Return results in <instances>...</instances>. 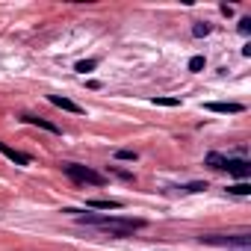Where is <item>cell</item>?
<instances>
[{
  "instance_id": "1",
  "label": "cell",
  "mask_w": 251,
  "mask_h": 251,
  "mask_svg": "<svg viewBox=\"0 0 251 251\" xmlns=\"http://www.w3.org/2000/svg\"><path fill=\"white\" fill-rule=\"evenodd\" d=\"M77 213V210H71ZM77 222L80 225H95V227H103L109 230L112 236H130L133 230L145 227L142 219H124V216H95V213H77Z\"/></svg>"
},
{
  "instance_id": "2",
  "label": "cell",
  "mask_w": 251,
  "mask_h": 251,
  "mask_svg": "<svg viewBox=\"0 0 251 251\" xmlns=\"http://www.w3.org/2000/svg\"><path fill=\"white\" fill-rule=\"evenodd\" d=\"M62 172H65L74 183H89V186H100V183L106 180L100 172H95V169H89V166H80V163H62Z\"/></svg>"
},
{
  "instance_id": "3",
  "label": "cell",
  "mask_w": 251,
  "mask_h": 251,
  "mask_svg": "<svg viewBox=\"0 0 251 251\" xmlns=\"http://www.w3.org/2000/svg\"><path fill=\"white\" fill-rule=\"evenodd\" d=\"M201 242L207 245H227V248H251V236L245 233H236V236H222V233H204L198 236Z\"/></svg>"
},
{
  "instance_id": "4",
  "label": "cell",
  "mask_w": 251,
  "mask_h": 251,
  "mask_svg": "<svg viewBox=\"0 0 251 251\" xmlns=\"http://www.w3.org/2000/svg\"><path fill=\"white\" fill-rule=\"evenodd\" d=\"M225 172L233 175V177H239V180H248V177H251V163H248V160H230V157H227Z\"/></svg>"
},
{
  "instance_id": "5",
  "label": "cell",
  "mask_w": 251,
  "mask_h": 251,
  "mask_svg": "<svg viewBox=\"0 0 251 251\" xmlns=\"http://www.w3.org/2000/svg\"><path fill=\"white\" fill-rule=\"evenodd\" d=\"M0 154H3L6 160H12L15 166H30V157H27V154H21V151L9 148V145H3V142H0Z\"/></svg>"
},
{
  "instance_id": "6",
  "label": "cell",
  "mask_w": 251,
  "mask_h": 251,
  "mask_svg": "<svg viewBox=\"0 0 251 251\" xmlns=\"http://www.w3.org/2000/svg\"><path fill=\"white\" fill-rule=\"evenodd\" d=\"M50 103L59 106V109H65V112H83L80 103H74V100H68V98H62V95H50Z\"/></svg>"
},
{
  "instance_id": "7",
  "label": "cell",
  "mask_w": 251,
  "mask_h": 251,
  "mask_svg": "<svg viewBox=\"0 0 251 251\" xmlns=\"http://www.w3.org/2000/svg\"><path fill=\"white\" fill-rule=\"evenodd\" d=\"M89 207L92 210H121L124 204L118 198H95V201H89Z\"/></svg>"
},
{
  "instance_id": "8",
  "label": "cell",
  "mask_w": 251,
  "mask_h": 251,
  "mask_svg": "<svg viewBox=\"0 0 251 251\" xmlns=\"http://www.w3.org/2000/svg\"><path fill=\"white\" fill-rule=\"evenodd\" d=\"M24 121H27V124H36V127H42V130H48V133H59V127H56V124H50L48 118H39V115H24Z\"/></svg>"
},
{
  "instance_id": "9",
  "label": "cell",
  "mask_w": 251,
  "mask_h": 251,
  "mask_svg": "<svg viewBox=\"0 0 251 251\" xmlns=\"http://www.w3.org/2000/svg\"><path fill=\"white\" fill-rule=\"evenodd\" d=\"M204 163H207L210 169H216V172H225V163H227V157H222V154H216V151H210V154L204 157Z\"/></svg>"
},
{
  "instance_id": "10",
  "label": "cell",
  "mask_w": 251,
  "mask_h": 251,
  "mask_svg": "<svg viewBox=\"0 0 251 251\" xmlns=\"http://www.w3.org/2000/svg\"><path fill=\"white\" fill-rule=\"evenodd\" d=\"M210 112H242V103H207Z\"/></svg>"
},
{
  "instance_id": "11",
  "label": "cell",
  "mask_w": 251,
  "mask_h": 251,
  "mask_svg": "<svg viewBox=\"0 0 251 251\" xmlns=\"http://www.w3.org/2000/svg\"><path fill=\"white\" fill-rule=\"evenodd\" d=\"M227 192H233V195H251V183L248 180H239V183L227 186Z\"/></svg>"
},
{
  "instance_id": "12",
  "label": "cell",
  "mask_w": 251,
  "mask_h": 251,
  "mask_svg": "<svg viewBox=\"0 0 251 251\" xmlns=\"http://www.w3.org/2000/svg\"><path fill=\"white\" fill-rule=\"evenodd\" d=\"M210 30H213V27H210L207 21H198V24L192 27V36H195V39H204V36H210Z\"/></svg>"
},
{
  "instance_id": "13",
  "label": "cell",
  "mask_w": 251,
  "mask_h": 251,
  "mask_svg": "<svg viewBox=\"0 0 251 251\" xmlns=\"http://www.w3.org/2000/svg\"><path fill=\"white\" fill-rule=\"evenodd\" d=\"M98 65V59H83V62H77L74 65V71H80V74H86V71H92Z\"/></svg>"
},
{
  "instance_id": "14",
  "label": "cell",
  "mask_w": 251,
  "mask_h": 251,
  "mask_svg": "<svg viewBox=\"0 0 251 251\" xmlns=\"http://www.w3.org/2000/svg\"><path fill=\"white\" fill-rule=\"evenodd\" d=\"M204 65H207L204 56H192V59H189V71H204Z\"/></svg>"
},
{
  "instance_id": "15",
  "label": "cell",
  "mask_w": 251,
  "mask_h": 251,
  "mask_svg": "<svg viewBox=\"0 0 251 251\" xmlns=\"http://www.w3.org/2000/svg\"><path fill=\"white\" fill-rule=\"evenodd\" d=\"M157 106H180V98H154Z\"/></svg>"
},
{
  "instance_id": "16",
  "label": "cell",
  "mask_w": 251,
  "mask_h": 251,
  "mask_svg": "<svg viewBox=\"0 0 251 251\" xmlns=\"http://www.w3.org/2000/svg\"><path fill=\"white\" fill-rule=\"evenodd\" d=\"M115 157H118V160H136L139 154H136V151H130V148H121V151H115Z\"/></svg>"
},
{
  "instance_id": "17",
  "label": "cell",
  "mask_w": 251,
  "mask_h": 251,
  "mask_svg": "<svg viewBox=\"0 0 251 251\" xmlns=\"http://www.w3.org/2000/svg\"><path fill=\"white\" fill-rule=\"evenodd\" d=\"M183 192H204L207 189V183H186V186H180Z\"/></svg>"
},
{
  "instance_id": "18",
  "label": "cell",
  "mask_w": 251,
  "mask_h": 251,
  "mask_svg": "<svg viewBox=\"0 0 251 251\" xmlns=\"http://www.w3.org/2000/svg\"><path fill=\"white\" fill-rule=\"evenodd\" d=\"M239 33H242V36L251 33V18H242V21H239Z\"/></svg>"
}]
</instances>
